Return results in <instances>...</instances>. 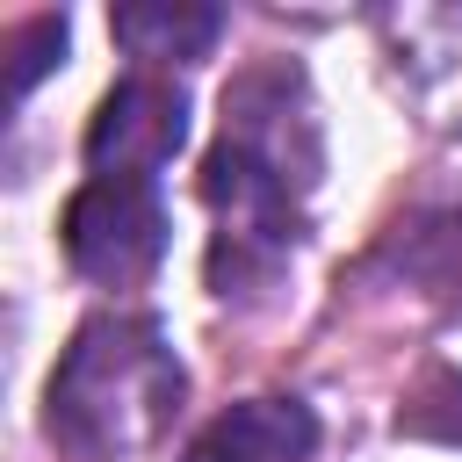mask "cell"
Wrapping results in <instances>:
<instances>
[{
  "label": "cell",
  "instance_id": "1",
  "mask_svg": "<svg viewBox=\"0 0 462 462\" xmlns=\"http://www.w3.org/2000/svg\"><path fill=\"white\" fill-rule=\"evenodd\" d=\"M318 116L296 72H245L224 94V130L202 166V195L217 209L209 282L217 296H245L274 282L303 238V202L318 188Z\"/></svg>",
  "mask_w": 462,
  "mask_h": 462
},
{
  "label": "cell",
  "instance_id": "2",
  "mask_svg": "<svg viewBox=\"0 0 462 462\" xmlns=\"http://www.w3.org/2000/svg\"><path fill=\"white\" fill-rule=\"evenodd\" d=\"M188 397V368L166 325L137 310H101L72 332L43 383V426L79 462H130L144 455Z\"/></svg>",
  "mask_w": 462,
  "mask_h": 462
},
{
  "label": "cell",
  "instance_id": "3",
  "mask_svg": "<svg viewBox=\"0 0 462 462\" xmlns=\"http://www.w3.org/2000/svg\"><path fill=\"white\" fill-rule=\"evenodd\" d=\"M65 260L101 289H137L166 260V202L159 180L94 173L65 202Z\"/></svg>",
  "mask_w": 462,
  "mask_h": 462
},
{
  "label": "cell",
  "instance_id": "4",
  "mask_svg": "<svg viewBox=\"0 0 462 462\" xmlns=\"http://www.w3.org/2000/svg\"><path fill=\"white\" fill-rule=\"evenodd\" d=\"M180 144H188V94L159 72H130L123 87H108L87 123V166L123 180H152Z\"/></svg>",
  "mask_w": 462,
  "mask_h": 462
},
{
  "label": "cell",
  "instance_id": "5",
  "mask_svg": "<svg viewBox=\"0 0 462 462\" xmlns=\"http://www.w3.org/2000/svg\"><path fill=\"white\" fill-rule=\"evenodd\" d=\"M318 448V419L303 397H245L209 419L180 462H303Z\"/></svg>",
  "mask_w": 462,
  "mask_h": 462
},
{
  "label": "cell",
  "instance_id": "6",
  "mask_svg": "<svg viewBox=\"0 0 462 462\" xmlns=\"http://www.w3.org/2000/svg\"><path fill=\"white\" fill-rule=\"evenodd\" d=\"M108 29L144 65H188V58H202L224 36V14L202 7V0H137V7H116Z\"/></svg>",
  "mask_w": 462,
  "mask_h": 462
},
{
  "label": "cell",
  "instance_id": "7",
  "mask_svg": "<svg viewBox=\"0 0 462 462\" xmlns=\"http://www.w3.org/2000/svg\"><path fill=\"white\" fill-rule=\"evenodd\" d=\"M58 58H65V14H36L29 29H14V72H7V94L22 101Z\"/></svg>",
  "mask_w": 462,
  "mask_h": 462
}]
</instances>
